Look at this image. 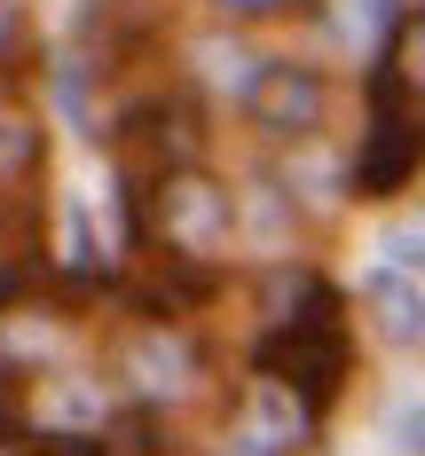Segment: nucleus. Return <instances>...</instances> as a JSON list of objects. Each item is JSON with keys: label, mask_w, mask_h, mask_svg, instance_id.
I'll return each instance as SVG.
<instances>
[{"label": "nucleus", "mask_w": 425, "mask_h": 456, "mask_svg": "<svg viewBox=\"0 0 425 456\" xmlns=\"http://www.w3.org/2000/svg\"><path fill=\"white\" fill-rule=\"evenodd\" d=\"M110 378L127 386V402H142V410H174V402L205 394V346L174 315H135L110 338Z\"/></svg>", "instance_id": "2"}, {"label": "nucleus", "mask_w": 425, "mask_h": 456, "mask_svg": "<svg viewBox=\"0 0 425 456\" xmlns=\"http://www.w3.org/2000/svg\"><path fill=\"white\" fill-rule=\"evenodd\" d=\"M119 158H127V174L150 182V174H174V166H197L205 158V110H197V94H150L135 110H119Z\"/></svg>", "instance_id": "5"}, {"label": "nucleus", "mask_w": 425, "mask_h": 456, "mask_svg": "<svg viewBox=\"0 0 425 456\" xmlns=\"http://www.w3.org/2000/svg\"><path fill=\"white\" fill-rule=\"evenodd\" d=\"M386 260H394V268H410V275H425V213L386 236Z\"/></svg>", "instance_id": "13"}, {"label": "nucleus", "mask_w": 425, "mask_h": 456, "mask_svg": "<svg viewBox=\"0 0 425 456\" xmlns=\"http://www.w3.org/2000/svg\"><path fill=\"white\" fill-rule=\"evenodd\" d=\"M394 441H402V456H425V402L394 417Z\"/></svg>", "instance_id": "15"}, {"label": "nucleus", "mask_w": 425, "mask_h": 456, "mask_svg": "<svg viewBox=\"0 0 425 456\" xmlns=\"http://www.w3.org/2000/svg\"><path fill=\"white\" fill-rule=\"evenodd\" d=\"M425 174V102H410L402 87H386L371 79V126H363V150H355V166H347V189L355 197H402V189Z\"/></svg>", "instance_id": "3"}, {"label": "nucleus", "mask_w": 425, "mask_h": 456, "mask_svg": "<svg viewBox=\"0 0 425 456\" xmlns=\"http://www.w3.org/2000/svg\"><path fill=\"white\" fill-rule=\"evenodd\" d=\"M40 166V126L32 118H0V189H16Z\"/></svg>", "instance_id": "11"}, {"label": "nucleus", "mask_w": 425, "mask_h": 456, "mask_svg": "<svg viewBox=\"0 0 425 456\" xmlns=\"http://www.w3.org/2000/svg\"><path fill=\"white\" fill-rule=\"evenodd\" d=\"M371 79H386V87H402L410 102H425V16H402L394 24V40L371 63Z\"/></svg>", "instance_id": "10"}, {"label": "nucleus", "mask_w": 425, "mask_h": 456, "mask_svg": "<svg viewBox=\"0 0 425 456\" xmlns=\"http://www.w3.org/2000/svg\"><path fill=\"white\" fill-rule=\"evenodd\" d=\"M363 299H371V315H378V330L394 338V346H425V291H418V275L410 268H386L363 283Z\"/></svg>", "instance_id": "9"}, {"label": "nucleus", "mask_w": 425, "mask_h": 456, "mask_svg": "<svg viewBox=\"0 0 425 456\" xmlns=\"http://www.w3.org/2000/svg\"><path fill=\"white\" fill-rule=\"evenodd\" d=\"M221 16H236V24H268V16H291L299 0H213Z\"/></svg>", "instance_id": "14"}, {"label": "nucleus", "mask_w": 425, "mask_h": 456, "mask_svg": "<svg viewBox=\"0 0 425 456\" xmlns=\"http://www.w3.org/2000/svg\"><path fill=\"white\" fill-rule=\"evenodd\" d=\"M315 425H323V417L307 410L283 378L252 370V378L236 386V402H229V449L236 456H307L315 449Z\"/></svg>", "instance_id": "6"}, {"label": "nucleus", "mask_w": 425, "mask_h": 456, "mask_svg": "<svg viewBox=\"0 0 425 456\" xmlns=\"http://www.w3.org/2000/svg\"><path fill=\"white\" fill-rule=\"evenodd\" d=\"M252 370L283 378L307 410L323 417L339 394H347V370H355V346H347V322H299V330H260L252 346Z\"/></svg>", "instance_id": "4"}, {"label": "nucleus", "mask_w": 425, "mask_h": 456, "mask_svg": "<svg viewBox=\"0 0 425 456\" xmlns=\"http://www.w3.org/2000/svg\"><path fill=\"white\" fill-rule=\"evenodd\" d=\"M323 110H331V87L315 63H260L252 79H244V118L260 126L268 142H307L323 134Z\"/></svg>", "instance_id": "7"}, {"label": "nucleus", "mask_w": 425, "mask_h": 456, "mask_svg": "<svg viewBox=\"0 0 425 456\" xmlns=\"http://www.w3.org/2000/svg\"><path fill=\"white\" fill-rule=\"evenodd\" d=\"M119 189H127V228H135V244H150V252L213 260L236 236V197L205 166H174V174H150V182L127 174Z\"/></svg>", "instance_id": "1"}, {"label": "nucleus", "mask_w": 425, "mask_h": 456, "mask_svg": "<svg viewBox=\"0 0 425 456\" xmlns=\"http://www.w3.org/2000/svg\"><path fill=\"white\" fill-rule=\"evenodd\" d=\"M32 63V8L24 0H0V79Z\"/></svg>", "instance_id": "12"}, {"label": "nucleus", "mask_w": 425, "mask_h": 456, "mask_svg": "<svg viewBox=\"0 0 425 456\" xmlns=\"http://www.w3.org/2000/svg\"><path fill=\"white\" fill-rule=\"evenodd\" d=\"M260 307H268V330H299V322H347L339 315V283L315 268H276L260 283Z\"/></svg>", "instance_id": "8"}]
</instances>
